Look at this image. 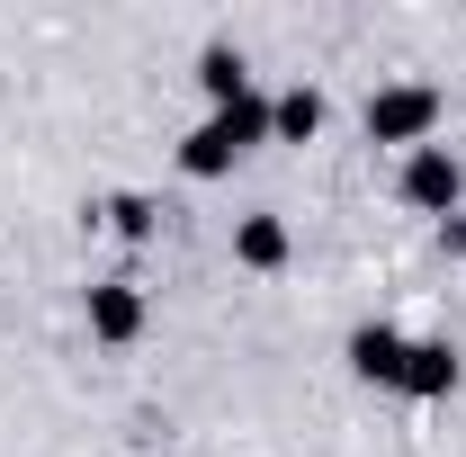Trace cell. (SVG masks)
Masks as SVG:
<instances>
[{
  "instance_id": "cell-7",
  "label": "cell",
  "mask_w": 466,
  "mask_h": 457,
  "mask_svg": "<svg viewBox=\"0 0 466 457\" xmlns=\"http://www.w3.org/2000/svg\"><path fill=\"white\" fill-rule=\"evenodd\" d=\"M395 386H404V395H421V403H431V395H449V386H458V350H449V341H412V350H404V377H395Z\"/></svg>"
},
{
  "instance_id": "cell-3",
  "label": "cell",
  "mask_w": 466,
  "mask_h": 457,
  "mask_svg": "<svg viewBox=\"0 0 466 457\" xmlns=\"http://www.w3.org/2000/svg\"><path fill=\"white\" fill-rule=\"evenodd\" d=\"M81 314H90V341L126 350L135 332H144V287H135V279H99V287H90V305H81Z\"/></svg>"
},
{
  "instance_id": "cell-4",
  "label": "cell",
  "mask_w": 466,
  "mask_h": 457,
  "mask_svg": "<svg viewBox=\"0 0 466 457\" xmlns=\"http://www.w3.org/2000/svg\"><path fill=\"white\" fill-rule=\"evenodd\" d=\"M404 332H395V323H359V332H350V377H368V386H395V377H404Z\"/></svg>"
},
{
  "instance_id": "cell-1",
  "label": "cell",
  "mask_w": 466,
  "mask_h": 457,
  "mask_svg": "<svg viewBox=\"0 0 466 457\" xmlns=\"http://www.w3.org/2000/svg\"><path fill=\"white\" fill-rule=\"evenodd\" d=\"M359 126H368V144H404V153H421L431 126H440V90H431V81H386V90H368Z\"/></svg>"
},
{
  "instance_id": "cell-10",
  "label": "cell",
  "mask_w": 466,
  "mask_h": 457,
  "mask_svg": "<svg viewBox=\"0 0 466 457\" xmlns=\"http://www.w3.org/2000/svg\"><path fill=\"white\" fill-rule=\"evenodd\" d=\"M108 225L126 233V242H153V225H162V216H153V198H135V188H126V198H108Z\"/></svg>"
},
{
  "instance_id": "cell-5",
  "label": "cell",
  "mask_w": 466,
  "mask_h": 457,
  "mask_svg": "<svg viewBox=\"0 0 466 457\" xmlns=\"http://www.w3.org/2000/svg\"><path fill=\"white\" fill-rule=\"evenodd\" d=\"M233 162H242V144H233L225 117H207V126H188V135H179V171H188V179H225Z\"/></svg>"
},
{
  "instance_id": "cell-11",
  "label": "cell",
  "mask_w": 466,
  "mask_h": 457,
  "mask_svg": "<svg viewBox=\"0 0 466 457\" xmlns=\"http://www.w3.org/2000/svg\"><path fill=\"white\" fill-rule=\"evenodd\" d=\"M449 251H466V225H458V216H449Z\"/></svg>"
},
{
  "instance_id": "cell-9",
  "label": "cell",
  "mask_w": 466,
  "mask_h": 457,
  "mask_svg": "<svg viewBox=\"0 0 466 457\" xmlns=\"http://www.w3.org/2000/svg\"><path fill=\"white\" fill-rule=\"evenodd\" d=\"M198 90H207V108L251 99V72H242V55H233V46H207V55H198Z\"/></svg>"
},
{
  "instance_id": "cell-8",
  "label": "cell",
  "mask_w": 466,
  "mask_h": 457,
  "mask_svg": "<svg viewBox=\"0 0 466 457\" xmlns=\"http://www.w3.org/2000/svg\"><path fill=\"white\" fill-rule=\"evenodd\" d=\"M269 135H279V144H314V135H323V90H314V81L279 90V99H269Z\"/></svg>"
},
{
  "instance_id": "cell-2",
  "label": "cell",
  "mask_w": 466,
  "mask_h": 457,
  "mask_svg": "<svg viewBox=\"0 0 466 457\" xmlns=\"http://www.w3.org/2000/svg\"><path fill=\"white\" fill-rule=\"evenodd\" d=\"M458 198H466V171H458V153L449 144H421V153H404V207H421V216H458Z\"/></svg>"
},
{
  "instance_id": "cell-6",
  "label": "cell",
  "mask_w": 466,
  "mask_h": 457,
  "mask_svg": "<svg viewBox=\"0 0 466 457\" xmlns=\"http://www.w3.org/2000/svg\"><path fill=\"white\" fill-rule=\"evenodd\" d=\"M288 251H296V233L279 225V216H242V225H233V260H242V269H260V279H269V269H288Z\"/></svg>"
}]
</instances>
